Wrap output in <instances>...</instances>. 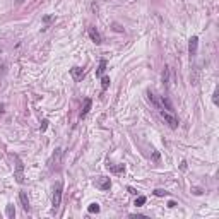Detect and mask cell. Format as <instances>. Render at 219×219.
Returning a JSON list of instances; mask_svg holds the SVG:
<instances>
[{"label":"cell","mask_w":219,"mask_h":219,"mask_svg":"<svg viewBox=\"0 0 219 219\" xmlns=\"http://www.w3.org/2000/svg\"><path fill=\"white\" fill-rule=\"evenodd\" d=\"M16 2H17V5H21V3L24 2V0H16Z\"/></svg>","instance_id":"484cf974"},{"label":"cell","mask_w":219,"mask_h":219,"mask_svg":"<svg viewBox=\"0 0 219 219\" xmlns=\"http://www.w3.org/2000/svg\"><path fill=\"white\" fill-rule=\"evenodd\" d=\"M108 86H109V77H108V75H104V77L101 79V87H103V91H106Z\"/></svg>","instance_id":"e0dca14e"},{"label":"cell","mask_w":219,"mask_h":219,"mask_svg":"<svg viewBox=\"0 0 219 219\" xmlns=\"http://www.w3.org/2000/svg\"><path fill=\"white\" fill-rule=\"evenodd\" d=\"M70 74H72V77H74L75 81H81L86 72H84V69H81V67H74V69H70Z\"/></svg>","instance_id":"8992f818"},{"label":"cell","mask_w":219,"mask_h":219,"mask_svg":"<svg viewBox=\"0 0 219 219\" xmlns=\"http://www.w3.org/2000/svg\"><path fill=\"white\" fill-rule=\"evenodd\" d=\"M129 193H132V195H137V190H135V188H132V187H129Z\"/></svg>","instance_id":"cb8c5ba5"},{"label":"cell","mask_w":219,"mask_h":219,"mask_svg":"<svg viewBox=\"0 0 219 219\" xmlns=\"http://www.w3.org/2000/svg\"><path fill=\"white\" fill-rule=\"evenodd\" d=\"M154 195H156V197H164V195H168V192H164V190H161V188H158V190H154Z\"/></svg>","instance_id":"d6986e66"},{"label":"cell","mask_w":219,"mask_h":219,"mask_svg":"<svg viewBox=\"0 0 219 219\" xmlns=\"http://www.w3.org/2000/svg\"><path fill=\"white\" fill-rule=\"evenodd\" d=\"M108 168L111 171H115V173H122V171H125V164H120V166H109L108 164Z\"/></svg>","instance_id":"2e32d148"},{"label":"cell","mask_w":219,"mask_h":219,"mask_svg":"<svg viewBox=\"0 0 219 219\" xmlns=\"http://www.w3.org/2000/svg\"><path fill=\"white\" fill-rule=\"evenodd\" d=\"M106 70V60H101L99 62V67H98V70H96V75H103V72Z\"/></svg>","instance_id":"4fadbf2b"},{"label":"cell","mask_w":219,"mask_h":219,"mask_svg":"<svg viewBox=\"0 0 219 219\" xmlns=\"http://www.w3.org/2000/svg\"><path fill=\"white\" fill-rule=\"evenodd\" d=\"M217 96H219V93H217V91H214V94H212V103L216 104V106H219V99H217Z\"/></svg>","instance_id":"ffe728a7"},{"label":"cell","mask_w":219,"mask_h":219,"mask_svg":"<svg viewBox=\"0 0 219 219\" xmlns=\"http://www.w3.org/2000/svg\"><path fill=\"white\" fill-rule=\"evenodd\" d=\"M145 200H147V199H145L144 195H140V197H137V199H135V204H134V206L140 207V206H144V204H145Z\"/></svg>","instance_id":"ac0fdd59"},{"label":"cell","mask_w":219,"mask_h":219,"mask_svg":"<svg viewBox=\"0 0 219 219\" xmlns=\"http://www.w3.org/2000/svg\"><path fill=\"white\" fill-rule=\"evenodd\" d=\"M46 129H48V120H43L41 122V132H45Z\"/></svg>","instance_id":"44dd1931"},{"label":"cell","mask_w":219,"mask_h":219,"mask_svg":"<svg viewBox=\"0 0 219 219\" xmlns=\"http://www.w3.org/2000/svg\"><path fill=\"white\" fill-rule=\"evenodd\" d=\"M168 207H171V209L176 207V202H175V200H170V202H168Z\"/></svg>","instance_id":"603a6c76"},{"label":"cell","mask_w":219,"mask_h":219,"mask_svg":"<svg viewBox=\"0 0 219 219\" xmlns=\"http://www.w3.org/2000/svg\"><path fill=\"white\" fill-rule=\"evenodd\" d=\"M197 48H199V38H197V36H192V38L188 39V53H190V57H195L197 55Z\"/></svg>","instance_id":"277c9868"},{"label":"cell","mask_w":219,"mask_h":219,"mask_svg":"<svg viewBox=\"0 0 219 219\" xmlns=\"http://www.w3.org/2000/svg\"><path fill=\"white\" fill-rule=\"evenodd\" d=\"M180 168H181V170H187V163H185V161H181V164H180Z\"/></svg>","instance_id":"d4e9b609"},{"label":"cell","mask_w":219,"mask_h":219,"mask_svg":"<svg viewBox=\"0 0 219 219\" xmlns=\"http://www.w3.org/2000/svg\"><path fill=\"white\" fill-rule=\"evenodd\" d=\"M163 86L164 87L170 86V67H164L163 70Z\"/></svg>","instance_id":"8fae6325"},{"label":"cell","mask_w":219,"mask_h":219,"mask_svg":"<svg viewBox=\"0 0 219 219\" xmlns=\"http://www.w3.org/2000/svg\"><path fill=\"white\" fill-rule=\"evenodd\" d=\"M62 188H64V185H62L60 181H58V183L53 187V197H52L53 209H58V207H60V202H62Z\"/></svg>","instance_id":"6da1fadb"},{"label":"cell","mask_w":219,"mask_h":219,"mask_svg":"<svg viewBox=\"0 0 219 219\" xmlns=\"http://www.w3.org/2000/svg\"><path fill=\"white\" fill-rule=\"evenodd\" d=\"M99 206H98V204H91L89 207H87V212H91V214H98L99 212Z\"/></svg>","instance_id":"5bb4252c"},{"label":"cell","mask_w":219,"mask_h":219,"mask_svg":"<svg viewBox=\"0 0 219 219\" xmlns=\"http://www.w3.org/2000/svg\"><path fill=\"white\" fill-rule=\"evenodd\" d=\"M96 187L101 188V190H108V188L111 187V181H109V178L101 176V178H98V180H96Z\"/></svg>","instance_id":"5b68a950"},{"label":"cell","mask_w":219,"mask_h":219,"mask_svg":"<svg viewBox=\"0 0 219 219\" xmlns=\"http://www.w3.org/2000/svg\"><path fill=\"white\" fill-rule=\"evenodd\" d=\"M147 98H149V101H151V103L154 104V106L158 108V109H163V108H161V103H159V101L156 99V96H154V94L151 93V91H147Z\"/></svg>","instance_id":"7c38bea8"},{"label":"cell","mask_w":219,"mask_h":219,"mask_svg":"<svg viewBox=\"0 0 219 219\" xmlns=\"http://www.w3.org/2000/svg\"><path fill=\"white\" fill-rule=\"evenodd\" d=\"M161 116L164 118V122H166L171 129H176V127H178V118L175 115H171L170 111H164V109H161Z\"/></svg>","instance_id":"3957f363"},{"label":"cell","mask_w":219,"mask_h":219,"mask_svg":"<svg viewBox=\"0 0 219 219\" xmlns=\"http://www.w3.org/2000/svg\"><path fill=\"white\" fill-rule=\"evenodd\" d=\"M19 200H21V206H23V209L26 211H29V199H28V193L26 192H21L19 193Z\"/></svg>","instance_id":"ba28073f"},{"label":"cell","mask_w":219,"mask_h":219,"mask_svg":"<svg viewBox=\"0 0 219 219\" xmlns=\"http://www.w3.org/2000/svg\"><path fill=\"white\" fill-rule=\"evenodd\" d=\"M91 106H93V101H91V98H86V99H84V108L81 109V118H84V116L89 113Z\"/></svg>","instance_id":"9c48e42d"},{"label":"cell","mask_w":219,"mask_h":219,"mask_svg":"<svg viewBox=\"0 0 219 219\" xmlns=\"http://www.w3.org/2000/svg\"><path fill=\"white\" fill-rule=\"evenodd\" d=\"M89 38L93 39L96 45H101V34L96 31V28H89Z\"/></svg>","instance_id":"52a82bcc"},{"label":"cell","mask_w":219,"mask_h":219,"mask_svg":"<svg viewBox=\"0 0 219 219\" xmlns=\"http://www.w3.org/2000/svg\"><path fill=\"white\" fill-rule=\"evenodd\" d=\"M14 216H16V209H14L12 204H9V206H7V217L14 219Z\"/></svg>","instance_id":"9a60e30c"},{"label":"cell","mask_w":219,"mask_h":219,"mask_svg":"<svg viewBox=\"0 0 219 219\" xmlns=\"http://www.w3.org/2000/svg\"><path fill=\"white\" fill-rule=\"evenodd\" d=\"M52 19H53L52 16H45V17H43V23H50V21H52Z\"/></svg>","instance_id":"7402d4cb"},{"label":"cell","mask_w":219,"mask_h":219,"mask_svg":"<svg viewBox=\"0 0 219 219\" xmlns=\"http://www.w3.org/2000/svg\"><path fill=\"white\" fill-rule=\"evenodd\" d=\"M161 104H163V106H166V109H168L170 113L175 111V109H173V104H171V101H170V98H168V96H161Z\"/></svg>","instance_id":"30bf717a"},{"label":"cell","mask_w":219,"mask_h":219,"mask_svg":"<svg viewBox=\"0 0 219 219\" xmlns=\"http://www.w3.org/2000/svg\"><path fill=\"white\" fill-rule=\"evenodd\" d=\"M0 113H3V104H0Z\"/></svg>","instance_id":"4316f807"},{"label":"cell","mask_w":219,"mask_h":219,"mask_svg":"<svg viewBox=\"0 0 219 219\" xmlns=\"http://www.w3.org/2000/svg\"><path fill=\"white\" fill-rule=\"evenodd\" d=\"M14 159H16V175H14V178H16L17 183H24V164L23 161L19 159V156H14Z\"/></svg>","instance_id":"7a4b0ae2"}]
</instances>
